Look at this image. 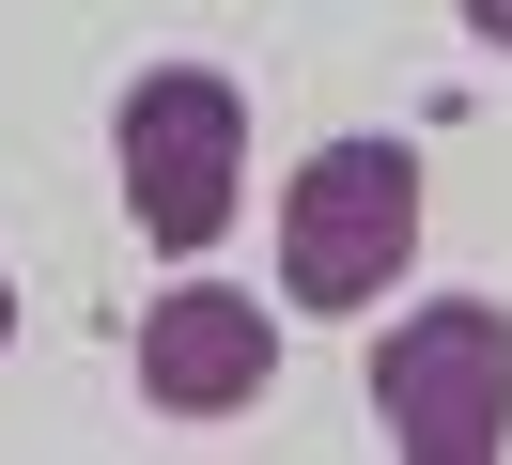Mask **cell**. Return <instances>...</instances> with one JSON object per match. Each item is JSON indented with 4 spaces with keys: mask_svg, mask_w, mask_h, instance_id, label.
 <instances>
[{
    "mask_svg": "<svg viewBox=\"0 0 512 465\" xmlns=\"http://www.w3.org/2000/svg\"><path fill=\"white\" fill-rule=\"evenodd\" d=\"M0 341H16V279H0Z\"/></svg>",
    "mask_w": 512,
    "mask_h": 465,
    "instance_id": "8992f818",
    "label": "cell"
},
{
    "mask_svg": "<svg viewBox=\"0 0 512 465\" xmlns=\"http://www.w3.org/2000/svg\"><path fill=\"white\" fill-rule=\"evenodd\" d=\"M109 155H125L140 248L202 264V248L233 233V202H249V93H233L218 62H140L125 109H109Z\"/></svg>",
    "mask_w": 512,
    "mask_h": 465,
    "instance_id": "6da1fadb",
    "label": "cell"
},
{
    "mask_svg": "<svg viewBox=\"0 0 512 465\" xmlns=\"http://www.w3.org/2000/svg\"><path fill=\"white\" fill-rule=\"evenodd\" d=\"M419 264V155L404 140H311L280 186V295L295 310H373Z\"/></svg>",
    "mask_w": 512,
    "mask_h": 465,
    "instance_id": "7a4b0ae2",
    "label": "cell"
},
{
    "mask_svg": "<svg viewBox=\"0 0 512 465\" xmlns=\"http://www.w3.org/2000/svg\"><path fill=\"white\" fill-rule=\"evenodd\" d=\"M373 419L404 465H497L512 450V310L497 295H419L373 341Z\"/></svg>",
    "mask_w": 512,
    "mask_h": 465,
    "instance_id": "3957f363",
    "label": "cell"
},
{
    "mask_svg": "<svg viewBox=\"0 0 512 465\" xmlns=\"http://www.w3.org/2000/svg\"><path fill=\"white\" fill-rule=\"evenodd\" d=\"M450 16H466V31H481V47H512V0H450Z\"/></svg>",
    "mask_w": 512,
    "mask_h": 465,
    "instance_id": "5b68a950",
    "label": "cell"
},
{
    "mask_svg": "<svg viewBox=\"0 0 512 465\" xmlns=\"http://www.w3.org/2000/svg\"><path fill=\"white\" fill-rule=\"evenodd\" d=\"M264 388H280V326H264V295H233V279H171V295L140 310V403H156V419H249Z\"/></svg>",
    "mask_w": 512,
    "mask_h": 465,
    "instance_id": "277c9868",
    "label": "cell"
}]
</instances>
